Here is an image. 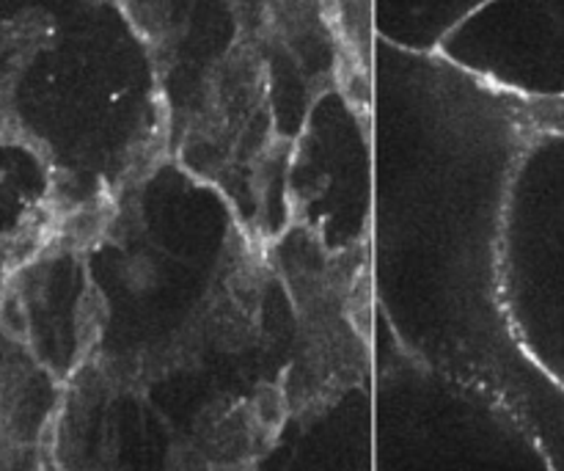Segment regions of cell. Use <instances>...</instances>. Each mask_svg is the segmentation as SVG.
<instances>
[{"instance_id": "1", "label": "cell", "mask_w": 564, "mask_h": 471, "mask_svg": "<svg viewBox=\"0 0 564 471\" xmlns=\"http://www.w3.org/2000/svg\"><path fill=\"white\" fill-rule=\"evenodd\" d=\"M292 298L297 345L281 378L290 417L314 419L367 375L369 246L361 240L345 251H328L317 235L292 229L268 248Z\"/></svg>"}, {"instance_id": "2", "label": "cell", "mask_w": 564, "mask_h": 471, "mask_svg": "<svg viewBox=\"0 0 564 471\" xmlns=\"http://www.w3.org/2000/svg\"><path fill=\"white\" fill-rule=\"evenodd\" d=\"M262 132H270V64L268 44L251 22L204 75L180 158L202 180L224 182L242 165L251 182L270 149L281 143Z\"/></svg>"}, {"instance_id": "3", "label": "cell", "mask_w": 564, "mask_h": 471, "mask_svg": "<svg viewBox=\"0 0 564 471\" xmlns=\"http://www.w3.org/2000/svg\"><path fill=\"white\" fill-rule=\"evenodd\" d=\"M518 174L529 202V353L564 384V132L538 130Z\"/></svg>"}, {"instance_id": "4", "label": "cell", "mask_w": 564, "mask_h": 471, "mask_svg": "<svg viewBox=\"0 0 564 471\" xmlns=\"http://www.w3.org/2000/svg\"><path fill=\"white\" fill-rule=\"evenodd\" d=\"M505 47L488 77L523 97H564V0H505Z\"/></svg>"}, {"instance_id": "5", "label": "cell", "mask_w": 564, "mask_h": 471, "mask_svg": "<svg viewBox=\"0 0 564 471\" xmlns=\"http://www.w3.org/2000/svg\"><path fill=\"white\" fill-rule=\"evenodd\" d=\"M259 246L262 243L253 240L251 235H240L226 248L224 259L229 268L218 274L196 320L198 347L213 345L231 353L257 342L264 287H268V274L273 270L268 248Z\"/></svg>"}, {"instance_id": "6", "label": "cell", "mask_w": 564, "mask_h": 471, "mask_svg": "<svg viewBox=\"0 0 564 471\" xmlns=\"http://www.w3.org/2000/svg\"><path fill=\"white\" fill-rule=\"evenodd\" d=\"M490 0H378V36L408 50H435L457 25L485 9Z\"/></svg>"}, {"instance_id": "7", "label": "cell", "mask_w": 564, "mask_h": 471, "mask_svg": "<svg viewBox=\"0 0 564 471\" xmlns=\"http://www.w3.org/2000/svg\"><path fill=\"white\" fill-rule=\"evenodd\" d=\"M0 331L9 340L25 342L28 331H31V318L25 312V301H22L20 287H3L0 292Z\"/></svg>"}, {"instance_id": "8", "label": "cell", "mask_w": 564, "mask_h": 471, "mask_svg": "<svg viewBox=\"0 0 564 471\" xmlns=\"http://www.w3.org/2000/svg\"><path fill=\"white\" fill-rule=\"evenodd\" d=\"M523 110L534 130L564 132V97H523Z\"/></svg>"}]
</instances>
